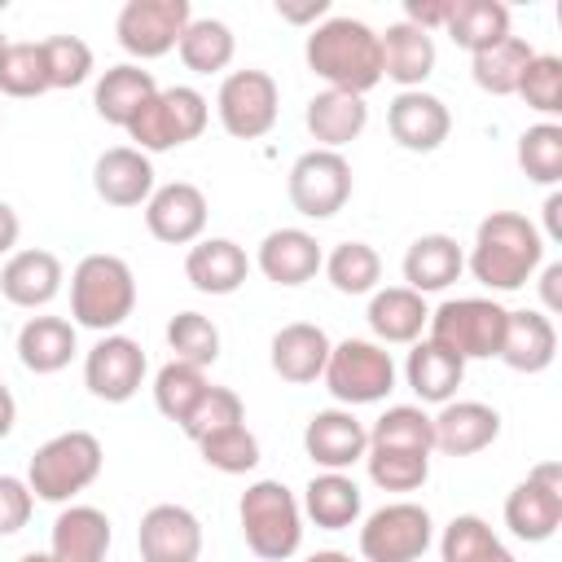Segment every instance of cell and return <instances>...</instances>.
Segmentation results:
<instances>
[{
    "mask_svg": "<svg viewBox=\"0 0 562 562\" xmlns=\"http://www.w3.org/2000/svg\"><path fill=\"white\" fill-rule=\"evenodd\" d=\"M426 321H430V307L408 285H386V290H373L369 299V329L378 334V342H417Z\"/></svg>",
    "mask_w": 562,
    "mask_h": 562,
    "instance_id": "cell-31",
    "label": "cell"
},
{
    "mask_svg": "<svg viewBox=\"0 0 562 562\" xmlns=\"http://www.w3.org/2000/svg\"><path fill=\"white\" fill-rule=\"evenodd\" d=\"M321 268L338 294H369L382 281V259L369 241H338Z\"/></svg>",
    "mask_w": 562,
    "mask_h": 562,
    "instance_id": "cell-39",
    "label": "cell"
},
{
    "mask_svg": "<svg viewBox=\"0 0 562 562\" xmlns=\"http://www.w3.org/2000/svg\"><path fill=\"white\" fill-rule=\"evenodd\" d=\"M290 202L307 220H329L351 198V162L338 149H307L290 167Z\"/></svg>",
    "mask_w": 562,
    "mask_h": 562,
    "instance_id": "cell-11",
    "label": "cell"
},
{
    "mask_svg": "<svg viewBox=\"0 0 562 562\" xmlns=\"http://www.w3.org/2000/svg\"><path fill=\"white\" fill-rule=\"evenodd\" d=\"M329 334L321 329V325H312V321H294V325H281L277 334H272V351H268V360H272V373L277 378H285V382H316L321 373H325V360H329Z\"/></svg>",
    "mask_w": 562,
    "mask_h": 562,
    "instance_id": "cell-25",
    "label": "cell"
},
{
    "mask_svg": "<svg viewBox=\"0 0 562 562\" xmlns=\"http://www.w3.org/2000/svg\"><path fill=\"white\" fill-rule=\"evenodd\" d=\"M237 518H241V536H246L250 553L263 558V562H285L303 544V505L277 479L250 483L241 492Z\"/></svg>",
    "mask_w": 562,
    "mask_h": 562,
    "instance_id": "cell-4",
    "label": "cell"
},
{
    "mask_svg": "<svg viewBox=\"0 0 562 562\" xmlns=\"http://www.w3.org/2000/svg\"><path fill=\"white\" fill-rule=\"evenodd\" d=\"M101 461H105L101 439L92 430H61L35 448V457L26 465V487H31V496L61 505V501L79 496L88 483H97Z\"/></svg>",
    "mask_w": 562,
    "mask_h": 562,
    "instance_id": "cell-5",
    "label": "cell"
},
{
    "mask_svg": "<svg viewBox=\"0 0 562 562\" xmlns=\"http://www.w3.org/2000/svg\"><path fill=\"white\" fill-rule=\"evenodd\" d=\"M544 233L549 241H562V193L558 189L544 198Z\"/></svg>",
    "mask_w": 562,
    "mask_h": 562,
    "instance_id": "cell-55",
    "label": "cell"
},
{
    "mask_svg": "<svg viewBox=\"0 0 562 562\" xmlns=\"http://www.w3.org/2000/svg\"><path fill=\"white\" fill-rule=\"evenodd\" d=\"M154 92H158L154 75L140 70L136 61H123V66H110V70L97 79L92 105H97V114H101L105 123H114V127L127 132V123L140 114V105H145Z\"/></svg>",
    "mask_w": 562,
    "mask_h": 562,
    "instance_id": "cell-30",
    "label": "cell"
},
{
    "mask_svg": "<svg viewBox=\"0 0 562 562\" xmlns=\"http://www.w3.org/2000/svg\"><path fill=\"white\" fill-rule=\"evenodd\" d=\"M206 119H211L206 97L198 88L176 83V88H158L140 105V114L127 123V136L136 140L140 154H162V149H180V145L198 140Z\"/></svg>",
    "mask_w": 562,
    "mask_h": 562,
    "instance_id": "cell-6",
    "label": "cell"
},
{
    "mask_svg": "<svg viewBox=\"0 0 562 562\" xmlns=\"http://www.w3.org/2000/svg\"><path fill=\"white\" fill-rule=\"evenodd\" d=\"M31 509H35V496H31L26 479L0 474V536L22 531L31 522Z\"/></svg>",
    "mask_w": 562,
    "mask_h": 562,
    "instance_id": "cell-50",
    "label": "cell"
},
{
    "mask_svg": "<svg viewBox=\"0 0 562 562\" xmlns=\"http://www.w3.org/2000/svg\"><path fill=\"white\" fill-rule=\"evenodd\" d=\"M540 263H544V237L518 211H492L474 228V246L465 259L474 281L487 290H501V294L522 290L540 272Z\"/></svg>",
    "mask_w": 562,
    "mask_h": 562,
    "instance_id": "cell-2",
    "label": "cell"
},
{
    "mask_svg": "<svg viewBox=\"0 0 562 562\" xmlns=\"http://www.w3.org/2000/svg\"><path fill=\"white\" fill-rule=\"evenodd\" d=\"M303 57H307V70L316 79H325V88H334V92L364 97L369 88L382 83L378 31L364 26L360 18H325V22H316L307 31Z\"/></svg>",
    "mask_w": 562,
    "mask_h": 562,
    "instance_id": "cell-1",
    "label": "cell"
},
{
    "mask_svg": "<svg viewBox=\"0 0 562 562\" xmlns=\"http://www.w3.org/2000/svg\"><path fill=\"white\" fill-rule=\"evenodd\" d=\"M386 132L400 149L408 154H430L448 140L452 132V114L448 105L435 97V92H422V88H408V92H395L391 110H386Z\"/></svg>",
    "mask_w": 562,
    "mask_h": 562,
    "instance_id": "cell-16",
    "label": "cell"
},
{
    "mask_svg": "<svg viewBox=\"0 0 562 562\" xmlns=\"http://www.w3.org/2000/svg\"><path fill=\"white\" fill-rule=\"evenodd\" d=\"M250 259L233 237H202L184 255V277L198 294H233L246 285Z\"/></svg>",
    "mask_w": 562,
    "mask_h": 562,
    "instance_id": "cell-24",
    "label": "cell"
},
{
    "mask_svg": "<svg viewBox=\"0 0 562 562\" xmlns=\"http://www.w3.org/2000/svg\"><path fill=\"white\" fill-rule=\"evenodd\" d=\"M277 105H281L277 79L268 70H255V66L224 75V83L215 92V114H220L224 132L237 136V140L268 136L272 123H277Z\"/></svg>",
    "mask_w": 562,
    "mask_h": 562,
    "instance_id": "cell-10",
    "label": "cell"
},
{
    "mask_svg": "<svg viewBox=\"0 0 562 562\" xmlns=\"http://www.w3.org/2000/svg\"><path fill=\"white\" fill-rule=\"evenodd\" d=\"M4 48H9V40H4V35H0V57H4Z\"/></svg>",
    "mask_w": 562,
    "mask_h": 562,
    "instance_id": "cell-60",
    "label": "cell"
},
{
    "mask_svg": "<svg viewBox=\"0 0 562 562\" xmlns=\"http://www.w3.org/2000/svg\"><path fill=\"white\" fill-rule=\"evenodd\" d=\"M277 13H281L285 22H299V26H307V22L325 18V13H329V4H325V0H307V4H277Z\"/></svg>",
    "mask_w": 562,
    "mask_h": 562,
    "instance_id": "cell-53",
    "label": "cell"
},
{
    "mask_svg": "<svg viewBox=\"0 0 562 562\" xmlns=\"http://www.w3.org/2000/svg\"><path fill=\"white\" fill-rule=\"evenodd\" d=\"M189 22H193L189 0H127L114 18V35H119L123 53L154 61L180 44Z\"/></svg>",
    "mask_w": 562,
    "mask_h": 562,
    "instance_id": "cell-12",
    "label": "cell"
},
{
    "mask_svg": "<svg viewBox=\"0 0 562 562\" xmlns=\"http://www.w3.org/2000/svg\"><path fill=\"white\" fill-rule=\"evenodd\" d=\"M75 356V325L61 316H31L18 329V360L31 373H61Z\"/></svg>",
    "mask_w": 562,
    "mask_h": 562,
    "instance_id": "cell-34",
    "label": "cell"
},
{
    "mask_svg": "<svg viewBox=\"0 0 562 562\" xmlns=\"http://www.w3.org/2000/svg\"><path fill=\"white\" fill-rule=\"evenodd\" d=\"M92 189L110 206H140L154 193V162L136 145H114L92 162Z\"/></svg>",
    "mask_w": 562,
    "mask_h": 562,
    "instance_id": "cell-21",
    "label": "cell"
},
{
    "mask_svg": "<svg viewBox=\"0 0 562 562\" xmlns=\"http://www.w3.org/2000/svg\"><path fill=\"white\" fill-rule=\"evenodd\" d=\"M518 167L536 184H558L562 180V127L558 123H536L518 136Z\"/></svg>",
    "mask_w": 562,
    "mask_h": 562,
    "instance_id": "cell-43",
    "label": "cell"
},
{
    "mask_svg": "<svg viewBox=\"0 0 562 562\" xmlns=\"http://www.w3.org/2000/svg\"><path fill=\"white\" fill-rule=\"evenodd\" d=\"M443 31L452 35L457 48H465L474 57L509 35V9L501 0H452Z\"/></svg>",
    "mask_w": 562,
    "mask_h": 562,
    "instance_id": "cell-35",
    "label": "cell"
},
{
    "mask_svg": "<svg viewBox=\"0 0 562 562\" xmlns=\"http://www.w3.org/2000/svg\"><path fill=\"white\" fill-rule=\"evenodd\" d=\"M558 356V329L540 307L505 312V334L496 360H505L514 373H544Z\"/></svg>",
    "mask_w": 562,
    "mask_h": 562,
    "instance_id": "cell-22",
    "label": "cell"
},
{
    "mask_svg": "<svg viewBox=\"0 0 562 562\" xmlns=\"http://www.w3.org/2000/svg\"><path fill=\"white\" fill-rule=\"evenodd\" d=\"M430 342L452 351L457 360H487L501 351L505 307L496 299H448L426 321Z\"/></svg>",
    "mask_w": 562,
    "mask_h": 562,
    "instance_id": "cell-7",
    "label": "cell"
},
{
    "mask_svg": "<svg viewBox=\"0 0 562 562\" xmlns=\"http://www.w3.org/2000/svg\"><path fill=\"white\" fill-rule=\"evenodd\" d=\"M540 303H544V316L562 312V263H544L540 268Z\"/></svg>",
    "mask_w": 562,
    "mask_h": 562,
    "instance_id": "cell-52",
    "label": "cell"
},
{
    "mask_svg": "<svg viewBox=\"0 0 562 562\" xmlns=\"http://www.w3.org/2000/svg\"><path fill=\"white\" fill-rule=\"evenodd\" d=\"M325 386L338 404L356 408V404H378L395 391V360L382 342L369 338H347L338 347H329L325 360Z\"/></svg>",
    "mask_w": 562,
    "mask_h": 562,
    "instance_id": "cell-8",
    "label": "cell"
},
{
    "mask_svg": "<svg viewBox=\"0 0 562 562\" xmlns=\"http://www.w3.org/2000/svg\"><path fill=\"white\" fill-rule=\"evenodd\" d=\"M0 13H4V0H0Z\"/></svg>",
    "mask_w": 562,
    "mask_h": 562,
    "instance_id": "cell-61",
    "label": "cell"
},
{
    "mask_svg": "<svg viewBox=\"0 0 562 562\" xmlns=\"http://www.w3.org/2000/svg\"><path fill=\"white\" fill-rule=\"evenodd\" d=\"M303 448L321 470H347L369 452V426L351 408H321L303 430Z\"/></svg>",
    "mask_w": 562,
    "mask_h": 562,
    "instance_id": "cell-18",
    "label": "cell"
},
{
    "mask_svg": "<svg viewBox=\"0 0 562 562\" xmlns=\"http://www.w3.org/2000/svg\"><path fill=\"white\" fill-rule=\"evenodd\" d=\"M145 228L167 246H189L206 228V193L189 180H171L149 193L145 202Z\"/></svg>",
    "mask_w": 562,
    "mask_h": 562,
    "instance_id": "cell-17",
    "label": "cell"
},
{
    "mask_svg": "<svg viewBox=\"0 0 562 562\" xmlns=\"http://www.w3.org/2000/svg\"><path fill=\"white\" fill-rule=\"evenodd\" d=\"M18 562H53V553H40V549H31V553H22Z\"/></svg>",
    "mask_w": 562,
    "mask_h": 562,
    "instance_id": "cell-59",
    "label": "cell"
},
{
    "mask_svg": "<svg viewBox=\"0 0 562 562\" xmlns=\"http://www.w3.org/2000/svg\"><path fill=\"white\" fill-rule=\"evenodd\" d=\"M53 562H105L110 553V518L97 505H70L53 522Z\"/></svg>",
    "mask_w": 562,
    "mask_h": 562,
    "instance_id": "cell-27",
    "label": "cell"
},
{
    "mask_svg": "<svg viewBox=\"0 0 562 562\" xmlns=\"http://www.w3.org/2000/svg\"><path fill=\"white\" fill-rule=\"evenodd\" d=\"M303 562H351V553H338V549H321V553H312V558H303Z\"/></svg>",
    "mask_w": 562,
    "mask_h": 562,
    "instance_id": "cell-58",
    "label": "cell"
},
{
    "mask_svg": "<svg viewBox=\"0 0 562 562\" xmlns=\"http://www.w3.org/2000/svg\"><path fill=\"white\" fill-rule=\"evenodd\" d=\"M167 347H171V360L206 369L220 360V329L202 312H176L167 325Z\"/></svg>",
    "mask_w": 562,
    "mask_h": 562,
    "instance_id": "cell-41",
    "label": "cell"
},
{
    "mask_svg": "<svg viewBox=\"0 0 562 562\" xmlns=\"http://www.w3.org/2000/svg\"><path fill=\"white\" fill-rule=\"evenodd\" d=\"M61 259L53 250H13L0 268V294L13 303V307H48L57 294H61Z\"/></svg>",
    "mask_w": 562,
    "mask_h": 562,
    "instance_id": "cell-20",
    "label": "cell"
},
{
    "mask_svg": "<svg viewBox=\"0 0 562 562\" xmlns=\"http://www.w3.org/2000/svg\"><path fill=\"white\" fill-rule=\"evenodd\" d=\"M176 53H180V61H184L193 75H215V70H224V66L233 61L237 40H233L228 22H220V18H193V22L184 26Z\"/></svg>",
    "mask_w": 562,
    "mask_h": 562,
    "instance_id": "cell-37",
    "label": "cell"
},
{
    "mask_svg": "<svg viewBox=\"0 0 562 562\" xmlns=\"http://www.w3.org/2000/svg\"><path fill=\"white\" fill-rule=\"evenodd\" d=\"M136 307V277L119 255H83L70 272V316L83 329L114 334Z\"/></svg>",
    "mask_w": 562,
    "mask_h": 562,
    "instance_id": "cell-3",
    "label": "cell"
},
{
    "mask_svg": "<svg viewBox=\"0 0 562 562\" xmlns=\"http://www.w3.org/2000/svg\"><path fill=\"white\" fill-rule=\"evenodd\" d=\"M303 123H307L316 149H342L347 140H356V136L364 132V123H369V105H364V97L325 88V92H316V97L307 101Z\"/></svg>",
    "mask_w": 562,
    "mask_h": 562,
    "instance_id": "cell-28",
    "label": "cell"
},
{
    "mask_svg": "<svg viewBox=\"0 0 562 562\" xmlns=\"http://www.w3.org/2000/svg\"><path fill=\"white\" fill-rule=\"evenodd\" d=\"M492 544H496V531H492L479 514H457V518L443 527V536H439L443 562H479Z\"/></svg>",
    "mask_w": 562,
    "mask_h": 562,
    "instance_id": "cell-49",
    "label": "cell"
},
{
    "mask_svg": "<svg viewBox=\"0 0 562 562\" xmlns=\"http://www.w3.org/2000/svg\"><path fill=\"white\" fill-rule=\"evenodd\" d=\"M44 66H48V88H79L92 75V48L79 35H48L40 40Z\"/></svg>",
    "mask_w": 562,
    "mask_h": 562,
    "instance_id": "cell-47",
    "label": "cell"
},
{
    "mask_svg": "<svg viewBox=\"0 0 562 562\" xmlns=\"http://www.w3.org/2000/svg\"><path fill=\"white\" fill-rule=\"evenodd\" d=\"M369 448H400V452H435V426L422 404H391L369 426Z\"/></svg>",
    "mask_w": 562,
    "mask_h": 562,
    "instance_id": "cell-38",
    "label": "cell"
},
{
    "mask_svg": "<svg viewBox=\"0 0 562 562\" xmlns=\"http://www.w3.org/2000/svg\"><path fill=\"white\" fill-rule=\"evenodd\" d=\"M198 452H202V461H206L211 470H220V474H246V470L259 465V439L246 430V422L206 435V439L198 443Z\"/></svg>",
    "mask_w": 562,
    "mask_h": 562,
    "instance_id": "cell-45",
    "label": "cell"
},
{
    "mask_svg": "<svg viewBox=\"0 0 562 562\" xmlns=\"http://www.w3.org/2000/svg\"><path fill=\"white\" fill-rule=\"evenodd\" d=\"M259 272L272 281V285H303L321 272L325 255H321V241L303 228H272L263 241H259V255H255Z\"/></svg>",
    "mask_w": 562,
    "mask_h": 562,
    "instance_id": "cell-23",
    "label": "cell"
},
{
    "mask_svg": "<svg viewBox=\"0 0 562 562\" xmlns=\"http://www.w3.org/2000/svg\"><path fill=\"white\" fill-rule=\"evenodd\" d=\"M404 281L408 290H417L422 299L435 294V290H448L461 272H465V255L457 246V237L448 233H422L408 250H404Z\"/></svg>",
    "mask_w": 562,
    "mask_h": 562,
    "instance_id": "cell-26",
    "label": "cell"
},
{
    "mask_svg": "<svg viewBox=\"0 0 562 562\" xmlns=\"http://www.w3.org/2000/svg\"><path fill=\"white\" fill-rule=\"evenodd\" d=\"M435 426V448L448 457H474L496 443L501 435V413L483 400H448L430 417Z\"/></svg>",
    "mask_w": 562,
    "mask_h": 562,
    "instance_id": "cell-19",
    "label": "cell"
},
{
    "mask_svg": "<svg viewBox=\"0 0 562 562\" xmlns=\"http://www.w3.org/2000/svg\"><path fill=\"white\" fill-rule=\"evenodd\" d=\"M531 57H536V48H531L522 35H505V40H496L492 48H483V53L470 57V75H474V83H479L483 92H492V97H514L518 83H522V70L531 66Z\"/></svg>",
    "mask_w": 562,
    "mask_h": 562,
    "instance_id": "cell-36",
    "label": "cell"
},
{
    "mask_svg": "<svg viewBox=\"0 0 562 562\" xmlns=\"http://www.w3.org/2000/svg\"><path fill=\"white\" fill-rule=\"evenodd\" d=\"M479 562H518V558H514V553H509V549H505V544L496 540V544H492V549H487V553H483Z\"/></svg>",
    "mask_w": 562,
    "mask_h": 562,
    "instance_id": "cell-57",
    "label": "cell"
},
{
    "mask_svg": "<svg viewBox=\"0 0 562 562\" xmlns=\"http://www.w3.org/2000/svg\"><path fill=\"white\" fill-rule=\"evenodd\" d=\"M18 233H22V220H18V211H13L9 202H0V255H13V246H18Z\"/></svg>",
    "mask_w": 562,
    "mask_h": 562,
    "instance_id": "cell-54",
    "label": "cell"
},
{
    "mask_svg": "<svg viewBox=\"0 0 562 562\" xmlns=\"http://www.w3.org/2000/svg\"><path fill=\"white\" fill-rule=\"evenodd\" d=\"M83 382L105 404H127L145 382V351L127 334H101L83 360Z\"/></svg>",
    "mask_w": 562,
    "mask_h": 562,
    "instance_id": "cell-14",
    "label": "cell"
},
{
    "mask_svg": "<svg viewBox=\"0 0 562 562\" xmlns=\"http://www.w3.org/2000/svg\"><path fill=\"white\" fill-rule=\"evenodd\" d=\"M237 422H246L241 395H237V391H228V386H206V391H202V400L193 404V413L180 422V430H184L193 443H202L206 435L228 430V426H237Z\"/></svg>",
    "mask_w": 562,
    "mask_h": 562,
    "instance_id": "cell-46",
    "label": "cell"
},
{
    "mask_svg": "<svg viewBox=\"0 0 562 562\" xmlns=\"http://www.w3.org/2000/svg\"><path fill=\"white\" fill-rule=\"evenodd\" d=\"M505 527L527 544H540L562 527V465L558 461H540L505 496Z\"/></svg>",
    "mask_w": 562,
    "mask_h": 562,
    "instance_id": "cell-13",
    "label": "cell"
},
{
    "mask_svg": "<svg viewBox=\"0 0 562 562\" xmlns=\"http://www.w3.org/2000/svg\"><path fill=\"white\" fill-rule=\"evenodd\" d=\"M364 501H360V487L356 479H347L342 470H325V474H312V483L303 487V514L325 527V531H342V527H356Z\"/></svg>",
    "mask_w": 562,
    "mask_h": 562,
    "instance_id": "cell-33",
    "label": "cell"
},
{
    "mask_svg": "<svg viewBox=\"0 0 562 562\" xmlns=\"http://www.w3.org/2000/svg\"><path fill=\"white\" fill-rule=\"evenodd\" d=\"M435 540V522L413 501H391L373 509L360 527V558L364 562H422Z\"/></svg>",
    "mask_w": 562,
    "mask_h": 562,
    "instance_id": "cell-9",
    "label": "cell"
},
{
    "mask_svg": "<svg viewBox=\"0 0 562 562\" xmlns=\"http://www.w3.org/2000/svg\"><path fill=\"white\" fill-rule=\"evenodd\" d=\"M404 378L422 404H448L465 378V360H457L452 351H443L426 338V342H413V351L404 360Z\"/></svg>",
    "mask_w": 562,
    "mask_h": 562,
    "instance_id": "cell-32",
    "label": "cell"
},
{
    "mask_svg": "<svg viewBox=\"0 0 562 562\" xmlns=\"http://www.w3.org/2000/svg\"><path fill=\"white\" fill-rule=\"evenodd\" d=\"M518 97H522L536 114H558V110H562V57L536 53L531 66L522 70Z\"/></svg>",
    "mask_w": 562,
    "mask_h": 562,
    "instance_id": "cell-48",
    "label": "cell"
},
{
    "mask_svg": "<svg viewBox=\"0 0 562 562\" xmlns=\"http://www.w3.org/2000/svg\"><path fill=\"white\" fill-rule=\"evenodd\" d=\"M448 9H452V0H404V22L430 35V31H443Z\"/></svg>",
    "mask_w": 562,
    "mask_h": 562,
    "instance_id": "cell-51",
    "label": "cell"
},
{
    "mask_svg": "<svg viewBox=\"0 0 562 562\" xmlns=\"http://www.w3.org/2000/svg\"><path fill=\"white\" fill-rule=\"evenodd\" d=\"M206 386H211V382H206V369L184 364V360H167V364L158 369V378H154V404H158V413H162L167 422L180 426V422L193 413V404L202 400Z\"/></svg>",
    "mask_w": 562,
    "mask_h": 562,
    "instance_id": "cell-40",
    "label": "cell"
},
{
    "mask_svg": "<svg viewBox=\"0 0 562 562\" xmlns=\"http://www.w3.org/2000/svg\"><path fill=\"white\" fill-rule=\"evenodd\" d=\"M382 44V79H395L400 92L422 88V79L435 70V40L408 22L386 26V35H378Z\"/></svg>",
    "mask_w": 562,
    "mask_h": 562,
    "instance_id": "cell-29",
    "label": "cell"
},
{
    "mask_svg": "<svg viewBox=\"0 0 562 562\" xmlns=\"http://www.w3.org/2000/svg\"><path fill=\"white\" fill-rule=\"evenodd\" d=\"M140 562H198L202 558V522L184 505H154L136 527Z\"/></svg>",
    "mask_w": 562,
    "mask_h": 562,
    "instance_id": "cell-15",
    "label": "cell"
},
{
    "mask_svg": "<svg viewBox=\"0 0 562 562\" xmlns=\"http://www.w3.org/2000/svg\"><path fill=\"white\" fill-rule=\"evenodd\" d=\"M0 92L4 97H40L48 92V66H44V48L31 40H18L4 48L0 57Z\"/></svg>",
    "mask_w": 562,
    "mask_h": 562,
    "instance_id": "cell-44",
    "label": "cell"
},
{
    "mask_svg": "<svg viewBox=\"0 0 562 562\" xmlns=\"http://www.w3.org/2000/svg\"><path fill=\"white\" fill-rule=\"evenodd\" d=\"M13 422H18V400H13V391L0 382V439L13 430Z\"/></svg>",
    "mask_w": 562,
    "mask_h": 562,
    "instance_id": "cell-56",
    "label": "cell"
},
{
    "mask_svg": "<svg viewBox=\"0 0 562 562\" xmlns=\"http://www.w3.org/2000/svg\"><path fill=\"white\" fill-rule=\"evenodd\" d=\"M369 479L382 492H417L430 474V452H400V448H369L364 452Z\"/></svg>",
    "mask_w": 562,
    "mask_h": 562,
    "instance_id": "cell-42",
    "label": "cell"
}]
</instances>
